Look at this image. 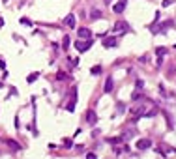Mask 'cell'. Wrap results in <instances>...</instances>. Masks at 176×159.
Wrapping results in <instances>:
<instances>
[{
	"label": "cell",
	"instance_id": "ac0fdd59",
	"mask_svg": "<svg viewBox=\"0 0 176 159\" xmlns=\"http://www.w3.org/2000/svg\"><path fill=\"white\" fill-rule=\"evenodd\" d=\"M107 142H111V144H118V142H122V139H107Z\"/></svg>",
	"mask_w": 176,
	"mask_h": 159
},
{
	"label": "cell",
	"instance_id": "7402d4cb",
	"mask_svg": "<svg viewBox=\"0 0 176 159\" xmlns=\"http://www.w3.org/2000/svg\"><path fill=\"white\" fill-rule=\"evenodd\" d=\"M171 4H172V2H171V0H163V4H161V6H163V8H169Z\"/></svg>",
	"mask_w": 176,
	"mask_h": 159
},
{
	"label": "cell",
	"instance_id": "7c38bea8",
	"mask_svg": "<svg viewBox=\"0 0 176 159\" xmlns=\"http://www.w3.org/2000/svg\"><path fill=\"white\" fill-rule=\"evenodd\" d=\"M90 17H92V21L101 19V12H100V9H92V12H90Z\"/></svg>",
	"mask_w": 176,
	"mask_h": 159
},
{
	"label": "cell",
	"instance_id": "484cf974",
	"mask_svg": "<svg viewBox=\"0 0 176 159\" xmlns=\"http://www.w3.org/2000/svg\"><path fill=\"white\" fill-rule=\"evenodd\" d=\"M0 68H2V69H4V68H6V62H4V60H2V58H0Z\"/></svg>",
	"mask_w": 176,
	"mask_h": 159
},
{
	"label": "cell",
	"instance_id": "4fadbf2b",
	"mask_svg": "<svg viewBox=\"0 0 176 159\" xmlns=\"http://www.w3.org/2000/svg\"><path fill=\"white\" fill-rule=\"evenodd\" d=\"M167 52H169V49H165V47H157V49H156V55H157L159 58H163Z\"/></svg>",
	"mask_w": 176,
	"mask_h": 159
},
{
	"label": "cell",
	"instance_id": "7a4b0ae2",
	"mask_svg": "<svg viewBox=\"0 0 176 159\" xmlns=\"http://www.w3.org/2000/svg\"><path fill=\"white\" fill-rule=\"evenodd\" d=\"M92 43H94V39L90 38V39H86V41H81V39H77L75 41V49L79 51V52H86L88 49L92 47Z\"/></svg>",
	"mask_w": 176,
	"mask_h": 159
},
{
	"label": "cell",
	"instance_id": "603a6c76",
	"mask_svg": "<svg viewBox=\"0 0 176 159\" xmlns=\"http://www.w3.org/2000/svg\"><path fill=\"white\" fill-rule=\"evenodd\" d=\"M135 84H137V88H142V86H144V82L139 81V79H137V82H135Z\"/></svg>",
	"mask_w": 176,
	"mask_h": 159
},
{
	"label": "cell",
	"instance_id": "6da1fadb",
	"mask_svg": "<svg viewBox=\"0 0 176 159\" xmlns=\"http://www.w3.org/2000/svg\"><path fill=\"white\" fill-rule=\"evenodd\" d=\"M171 26H174V21H167V23H163V25H152V34H163V32L165 30H167V28H171Z\"/></svg>",
	"mask_w": 176,
	"mask_h": 159
},
{
	"label": "cell",
	"instance_id": "30bf717a",
	"mask_svg": "<svg viewBox=\"0 0 176 159\" xmlns=\"http://www.w3.org/2000/svg\"><path fill=\"white\" fill-rule=\"evenodd\" d=\"M113 88H114V82H113V79H111V77H109V79L105 81V92H107V94H111V92H113Z\"/></svg>",
	"mask_w": 176,
	"mask_h": 159
},
{
	"label": "cell",
	"instance_id": "9a60e30c",
	"mask_svg": "<svg viewBox=\"0 0 176 159\" xmlns=\"http://www.w3.org/2000/svg\"><path fill=\"white\" fill-rule=\"evenodd\" d=\"M118 30H127V25L122 23V21H118V23L114 25V32H118Z\"/></svg>",
	"mask_w": 176,
	"mask_h": 159
},
{
	"label": "cell",
	"instance_id": "5bb4252c",
	"mask_svg": "<svg viewBox=\"0 0 176 159\" xmlns=\"http://www.w3.org/2000/svg\"><path fill=\"white\" fill-rule=\"evenodd\" d=\"M4 142H6V144H8L9 148H13V150H19V148H21V146H19V144H17L15 141H12V139H6Z\"/></svg>",
	"mask_w": 176,
	"mask_h": 159
},
{
	"label": "cell",
	"instance_id": "cb8c5ba5",
	"mask_svg": "<svg viewBox=\"0 0 176 159\" xmlns=\"http://www.w3.org/2000/svg\"><path fill=\"white\" fill-rule=\"evenodd\" d=\"M86 159H96V154H92V152L86 154Z\"/></svg>",
	"mask_w": 176,
	"mask_h": 159
},
{
	"label": "cell",
	"instance_id": "5b68a950",
	"mask_svg": "<svg viewBox=\"0 0 176 159\" xmlns=\"http://www.w3.org/2000/svg\"><path fill=\"white\" fill-rule=\"evenodd\" d=\"M118 45V38H103V47L109 49V47H116Z\"/></svg>",
	"mask_w": 176,
	"mask_h": 159
},
{
	"label": "cell",
	"instance_id": "52a82bcc",
	"mask_svg": "<svg viewBox=\"0 0 176 159\" xmlns=\"http://www.w3.org/2000/svg\"><path fill=\"white\" fill-rule=\"evenodd\" d=\"M77 36H79V39H90L92 38V32L88 30V28H79V34H77Z\"/></svg>",
	"mask_w": 176,
	"mask_h": 159
},
{
	"label": "cell",
	"instance_id": "8fae6325",
	"mask_svg": "<svg viewBox=\"0 0 176 159\" xmlns=\"http://www.w3.org/2000/svg\"><path fill=\"white\" fill-rule=\"evenodd\" d=\"M129 137H135V129H127V131L122 135V142H126V141L129 139Z\"/></svg>",
	"mask_w": 176,
	"mask_h": 159
},
{
	"label": "cell",
	"instance_id": "8992f818",
	"mask_svg": "<svg viewBox=\"0 0 176 159\" xmlns=\"http://www.w3.org/2000/svg\"><path fill=\"white\" fill-rule=\"evenodd\" d=\"M150 146H152V141L150 139H140V141H137V150H148Z\"/></svg>",
	"mask_w": 176,
	"mask_h": 159
},
{
	"label": "cell",
	"instance_id": "9c48e42d",
	"mask_svg": "<svg viewBox=\"0 0 176 159\" xmlns=\"http://www.w3.org/2000/svg\"><path fill=\"white\" fill-rule=\"evenodd\" d=\"M86 120H88V124H90V125H94V124H96V120H97L96 112H94V111H88V112H86Z\"/></svg>",
	"mask_w": 176,
	"mask_h": 159
},
{
	"label": "cell",
	"instance_id": "d4e9b609",
	"mask_svg": "<svg viewBox=\"0 0 176 159\" xmlns=\"http://www.w3.org/2000/svg\"><path fill=\"white\" fill-rule=\"evenodd\" d=\"M56 77H58V81H64V79H66V75H64V73H58Z\"/></svg>",
	"mask_w": 176,
	"mask_h": 159
},
{
	"label": "cell",
	"instance_id": "ffe728a7",
	"mask_svg": "<svg viewBox=\"0 0 176 159\" xmlns=\"http://www.w3.org/2000/svg\"><path fill=\"white\" fill-rule=\"evenodd\" d=\"M90 71H92V73H96V75H97V73H101V68H100V66H96V68H92Z\"/></svg>",
	"mask_w": 176,
	"mask_h": 159
},
{
	"label": "cell",
	"instance_id": "277c9868",
	"mask_svg": "<svg viewBox=\"0 0 176 159\" xmlns=\"http://www.w3.org/2000/svg\"><path fill=\"white\" fill-rule=\"evenodd\" d=\"M126 6H127V0H118V2L113 6V12L114 13H122L124 9H126Z\"/></svg>",
	"mask_w": 176,
	"mask_h": 159
},
{
	"label": "cell",
	"instance_id": "ba28073f",
	"mask_svg": "<svg viewBox=\"0 0 176 159\" xmlns=\"http://www.w3.org/2000/svg\"><path fill=\"white\" fill-rule=\"evenodd\" d=\"M64 23H66V26H69V28H73V26H75V15H73V13H69V15H66V19H64Z\"/></svg>",
	"mask_w": 176,
	"mask_h": 159
},
{
	"label": "cell",
	"instance_id": "3957f363",
	"mask_svg": "<svg viewBox=\"0 0 176 159\" xmlns=\"http://www.w3.org/2000/svg\"><path fill=\"white\" fill-rule=\"evenodd\" d=\"M75 101H77V88H71V92H69V101H68V105H66V111H68V112H73L75 111Z\"/></svg>",
	"mask_w": 176,
	"mask_h": 159
},
{
	"label": "cell",
	"instance_id": "d6986e66",
	"mask_svg": "<svg viewBox=\"0 0 176 159\" xmlns=\"http://www.w3.org/2000/svg\"><path fill=\"white\" fill-rule=\"evenodd\" d=\"M131 98H133V99H140L142 94H140V92H133V95H131Z\"/></svg>",
	"mask_w": 176,
	"mask_h": 159
},
{
	"label": "cell",
	"instance_id": "e0dca14e",
	"mask_svg": "<svg viewBox=\"0 0 176 159\" xmlns=\"http://www.w3.org/2000/svg\"><path fill=\"white\" fill-rule=\"evenodd\" d=\"M68 47H69V38H68V36H64V39H62V49L66 51Z\"/></svg>",
	"mask_w": 176,
	"mask_h": 159
},
{
	"label": "cell",
	"instance_id": "2e32d148",
	"mask_svg": "<svg viewBox=\"0 0 176 159\" xmlns=\"http://www.w3.org/2000/svg\"><path fill=\"white\" fill-rule=\"evenodd\" d=\"M38 77H39V73H30V75H28V79H26V82H28V84H32V82H34Z\"/></svg>",
	"mask_w": 176,
	"mask_h": 159
},
{
	"label": "cell",
	"instance_id": "44dd1931",
	"mask_svg": "<svg viewBox=\"0 0 176 159\" xmlns=\"http://www.w3.org/2000/svg\"><path fill=\"white\" fill-rule=\"evenodd\" d=\"M64 148H71V139H66L64 141Z\"/></svg>",
	"mask_w": 176,
	"mask_h": 159
}]
</instances>
